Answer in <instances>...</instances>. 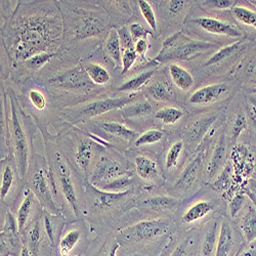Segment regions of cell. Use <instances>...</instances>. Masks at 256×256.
Segmentation results:
<instances>
[{
    "instance_id": "6da1fadb",
    "label": "cell",
    "mask_w": 256,
    "mask_h": 256,
    "mask_svg": "<svg viewBox=\"0 0 256 256\" xmlns=\"http://www.w3.org/2000/svg\"><path fill=\"white\" fill-rule=\"evenodd\" d=\"M170 222L167 220H144L119 230L115 238L120 244V250H127L134 245L154 242L169 232Z\"/></svg>"
},
{
    "instance_id": "7a4b0ae2",
    "label": "cell",
    "mask_w": 256,
    "mask_h": 256,
    "mask_svg": "<svg viewBox=\"0 0 256 256\" xmlns=\"http://www.w3.org/2000/svg\"><path fill=\"white\" fill-rule=\"evenodd\" d=\"M30 190L44 210L52 214H60V210L54 200L58 195L56 182L50 168L48 174L42 168L37 170L31 178Z\"/></svg>"
},
{
    "instance_id": "3957f363",
    "label": "cell",
    "mask_w": 256,
    "mask_h": 256,
    "mask_svg": "<svg viewBox=\"0 0 256 256\" xmlns=\"http://www.w3.org/2000/svg\"><path fill=\"white\" fill-rule=\"evenodd\" d=\"M12 144L16 159V165L20 178H25L29 166V146L27 136L20 123L14 102H12Z\"/></svg>"
},
{
    "instance_id": "277c9868",
    "label": "cell",
    "mask_w": 256,
    "mask_h": 256,
    "mask_svg": "<svg viewBox=\"0 0 256 256\" xmlns=\"http://www.w3.org/2000/svg\"><path fill=\"white\" fill-rule=\"evenodd\" d=\"M218 44L211 42H203L198 40H188L184 35H180L176 46L164 54H159L155 58L157 62H168L172 60H188L204 52L216 48Z\"/></svg>"
},
{
    "instance_id": "5b68a950",
    "label": "cell",
    "mask_w": 256,
    "mask_h": 256,
    "mask_svg": "<svg viewBox=\"0 0 256 256\" xmlns=\"http://www.w3.org/2000/svg\"><path fill=\"white\" fill-rule=\"evenodd\" d=\"M24 246L22 232L20 230L16 218L8 211L0 234V255L20 256Z\"/></svg>"
},
{
    "instance_id": "8992f818",
    "label": "cell",
    "mask_w": 256,
    "mask_h": 256,
    "mask_svg": "<svg viewBox=\"0 0 256 256\" xmlns=\"http://www.w3.org/2000/svg\"><path fill=\"white\" fill-rule=\"evenodd\" d=\"M54 160H56V174H54L52 167L50 168L52 169L56 184H60L64 198L66 199L70 208L74 212V214L78 218L80 216V207H79V201L76 194V190H75L70 168L58 152L56 153Z\"/></svg>"
},
{
    "instance_id": "52a82bcc",
    "label": "cell",
    "mask_w": 256,
    "mask_h": 256,
    "mask_svg": "<svg viewBox=\"0 0 256 256\" xmlns=\"http://www.w3.org/2000/svg\"><path fill=\"white\" fill-rule=\"evenodd\" d=\"M125 174H126L118 162L110 158L102 157L94 169L90 178V184L98 188Z\"/></svg>"
},
{
    "instance_id": "ba28073f",
    "label": "cell",
    "mask_w": 256,
    "mask_h": 256,
    "mask_svg": "<svg viewBox=\"0 0 256 256\" xmlns=\"http://www.w3.org/2000/svg\"><path fill=\"white\" fill-rule=\"evenodd\" d=\"M136 96V94H130L126 96L116 98H106L98 102H90L83 106L81 110V116H86L88 118L100 116L109 111L115 109H123L127 104H132V102Z\"/></svg>"
},
{
    "instance_id": "9c48e42d",
    "label": "cell",
    "mask_w": 256,
    "mask_h": 256,
    "mask_svg": "<svg viewBox=\"0 0 256 256\" xmlns=\"http://www.w3.org/2000/svg\"><path fill=\"white\" fill-rule=\"evenodd\" d=\"M48 81L52 85H54V86L68 90L83 88L88 86V85L92 83L85 70L81 69L80 67L75 68L73 70H69L60 75L54 76V78H50Z\"/></svg>"
},
{
    "instance_id": "30bf717a",
    "label": "cell",
    "mask_w": 256,
    "mask_h": 256,
    "mask_svg": "<svg viewBox=\"0 0 256 256\" xmlns=\"http://www.w3.org/2000/svg\"><path fill=\"white\" fill-rule=\"evenodd\" d=\"M192 23L197 24L200 28L212 34L224 35L234 38L242 37V32L236 26L214 18H198L192 20Z\"/></svg>"
},
{
    "instance_id": "8fae6325",
    "label": "cell",
    "mask_w": 256,
    "mask_h": 256,
    "mask_svg": "<svg viewBox=\"0 0 256 256\" xmlns=\"http://www.w3.org/2000/svg\"><path fill=\"white\" fill-rule=\"evenodd\" d=\"M205 156H206V150H202L184 168V170L182 172V174L180 176V178H178L174 184V188L178 190L186 192L192 188V186L194 184L200 172V169L204 162Z\"/></svg>"
},
{
    "instance_id": "7c38bea8",
    "label": "cell",
    "mask_w": 256,
    "mask_h": 256,
    "mask_svg": "<svg viewBox=\"0 0 256 256\" xmlns=\"http://www.w3.org/2000/svg\"><path fill=\"white\" fill-rule=\"evenodd\" d=\"M44 220V228L46 234L48 241L50 244L52 250L56 252L58 242L62 236L64 226H65V218L62 214H52L46 210L42 212Z\"/></svg>"
},
{
    "instance_id": "4fadbf2b",
    "label": "cell",
    "mask_w": 256,
    "mask_h": 256,
    "mask_svg": "<svg viewBox=\"0 0 256 256\" xmlns=\"http://www.w3.org/2000/svg\"><path fill=\"white\" fill-rule=\"evenodd\" d=\"M86 193L94 202V206L100 210H106L111 208L116 202L123 199L126 195L130 194V190L121 192V193H112L100 190L92 186L90 182L86 184Z\"/></svg>"
},
{
    "instance_id": "5bb4252c",
    "label": "cell",
    "mask_w": 256,
    "mask_h": 256,
    "mask_svg": "<svg viewBox=\"0 0 256 256\" xmlns=\"http://www.w3.org/2000/svg\"><path fill=\"white\" fill-rule=\"evenodd\" d=\"M228 86L224 83H216L204 86L195 92L190 98V102L193 104H208L218 102L226 94Z\"/></svg>"
},
{
    "instance_id": "9a60e30c",
    "label": "cell",
    "mask_w": 256,
    "mask_h": 256,
    "mask_svg": "<svg viewBox=\"0 0 256 256\" xmlns=\"http://www.w3.org/2000/svg\"><path fill=\"white\" fill-rule=\"evenodd\" d=\"M38 203L39 202L33 194V192L30 188L26 190L23 201L20 203L16 216L20 232H23L26 230V228L35 220L34 218H32V214Z\"/></svg>"
},
{
    "instance_id": "2e32d148",
    "label": "cell",
    "mask_w": 256,
    "mask_h": 256,
    "mask_svg": "<svg viewBox=\"0 0 256 256\" xmlns=\"http://www.w3.org/2000/svg\"><path fill=\"white\" fill-rule=\"evenodd\" d=\"M82 240V232L80 228H70L64 232L58 242L54 256H72L74 251Z\"/></svg>"
},
{
    "instance_id": "e0dca14e",
    "label": "cell",
    "mask_w": 256,
    "mask_h": 256,
    "mask_svg": "<svg viewBox=\"0 0 256 256\" xmlns=\"http://www.w3.org/2000/svg\"><path fill=\"white\" fill-rule=\"evenodd\" d=\"M234 246V232L228 220L222 222L214 256H230Z\"/></svg>"
},
{
    "instance_id": "ac0fdd59",
    "label": "cell",
    "mask_w": 256,
    "mask_h": 256,
    "mask_svg": "<svg viewBox=\"0 0 256 256\" xmlns=\"http://www.w3.org/2000/svg\"><path fill=\"white\" fill-rule=\"evenodd\" d=\"M226 155V144L224 134H222L214 148V152H213L210 162L208 164V168H207L208 178H213L218 174V172L224 164Z\"/></svg>"
},
{
    "instance_id": "d6986e66",
    "label": "cell",
    "mask_w": 256,
    "mask_h": 256,
    "mask_svg": "<svg viewBox=\"0 0 256 256\" xmlns=\"http://www.w3.org/2000/svg\"><path fill=\"white\" fill-rule=\"evenodd\" d=\"M134 164L138 176L144 180H154L159 174L158 166L151 158L142 155L136 156Z\"/></svg>"
},
{
    "instance_id": "ffe728a7",
    "label": "cell",
    "mask_w": 256,
    "mask_h": 256,
    "mask_svg": "<svg viewBox=\"0 0 256 256\" xmlns=\"http://www.w3.org/2000/svg\"><path fill=\"white\" fill-rule=\"evenodd\" d=\"M218 222H211L206 228L201 244V256H214L218 240Z\"/></svg>"
},
{
    "instance_id": "44dd1931",
    "label": "cell",
    "mask_w": 256,
    "mask_h": 256,
    "mask_svg": "<svg viewBox=\"0 0 256 256\" xmlns=\"http://www.w3.org/2000/svg\"><path fill=\"white\" fill-rule=\"evenodd\" d=\"M212 210L213 205L209 201H198L186 209L182 220L184 224H193L204 218Z\"/></svg>"
},
{
    "instance_id": "7402d4cb",
    "label": "cell",
    "mask_w": 256,
    "mask_h": 256,
    "mask_svg": "<svg viewBox=\"0 0 256 256\" xmlns=\"http://www.w3.org/2000/svg\"><path fill=\"white\" fill-rule=\"evenodd\" d=\"M170 77L172 79V82L176 84L182 90H188L194 84V78L188 73L184 68L172 64L169 67Z\"/></svg>"
},
{
    "instance_id": "603a6c76",
    "label": "cell",
    "mask_w": 256,
    "mask_h": 256,
    "mask_svg": "<svg viewBox=\"0 0 256 256\" xmlns=\"http://www.w3.org/2000/svg\"><path fill=\"white\" fill-rule=\"evenodd\" d=\"M241 230L248 243L256 240V209L253 206H248L247 211L242 218Z\"/></svg>"
},
{
    "instance_id": "cb8c5ba5",
    "label": "cell",
    "mask_w": 256,
    "mask_h": 256,
    "mask_svg": "<svg viewBox=\"0 0 256 256\" xmlns=\"http://www.w3.org/2000/svg\"><path fill=\"white\" fill-rule=\"evenodd\" d=\"M94 156L92 144L88 142H82L78 148L75 154V160L79 168L83 172H86L90 166L92 160Z\"/></svg>"
},
{
    "instance_id": "d4e9b609",
    "label": "cell",
    "mask_w": 256,
    "mask_h": 256,
    "mask_svg": "<svg viewBox=\"0 0 256 256\" xmlns=\"http://www.w3.org/2000/svg\"><path fill=\"white\" fill-rule=\"evenodd\" d=\"M246 48V44L243 40H240L238 42H234V44L228 46L224 48H222L220 50H218L216 54H213L205 64V66L209 67V66H213L216 64H218L220 62H222L224 60H226L228 58H230V56L237 54L238 52L243 50Z\"/></svg>"
},
{
    "instance_id": "484cf974",
    "label": "cell",
    "mask_w": 256,
    "mask_h": 256,
    "mask_svg": "<svg viewBox=\"0 0 256 256\" xmlns=\"http://www.w3.org/2000/svg\"><path fill=\"white\" fill-rule=\"evenodd\" d=\"M100 127L106 134H110L126 140H134L138 136L136 132H134L117 122H104L100 124Z\"/></svg>"
},
{
    "instance_id": "4316f807",
    "label": "cell",
    "mask_w": 256,
    "mask_h": 256,
    "mask_svg": "<svg viewBox=\"0 0 256 256\" xmlns=\"http://www.w3.org/2000/svg\"><path fill=\"white\" fill-rule=\"evenodd\" d=\"M106 50L108 54L114 60L115 65L119 66L122 64V54H121V44H120V39L118 35V31L116 29H111L109 33L108 40H106Z\"/></svg>"
},
{
    "instance_id": "83f0119b",
    "label": "cell",
    "mask_w": 256,
    "mask_h": 256,
    "mask_svg": "<svg viewBox=\"0 0 256 256\" xmlns=\"http://www.w3.org/2000/svg\"><path fill=\"white\" fill-rule=\"evenodd\" d=\"M153 108L151 104L148 100L138 102L134 104H130L122 109V115L125 118H138L151 114Z\"/></svg>"
},
{
    "instance_id": "f1b7e54d",
    "label": "cell",
    "mask_w": 256,
    "mask_h": 256,
    "mask_svg": "<svg viewBox=\"0 0 256 256\" xmlns=\"http://www.w3.org/2000/svg\"><path fill=\"white\" fill-rule=\"evenodd\" d=\"M90 81L96 85H106L111 79L109 72L98 64H90L84 68Z\"/></svg>"
},
{
    "instance_id": "f546056e",
    "label": "cell",
    "mask_w": 256,
    "mask_h": 256,
    "mask_svg": "<svg viewBox=\"0 0 256 256\" xmlns=\"http://www.w3.org/2000/svg\"><path fill=\"white\" fill-rule=\"evenodd\" d=\"M153 75H154V70L142 72V74L136 76L134 78L128 80L127 82L122 84L121 86L118 88V90L119 92H138L142 86H144V85L148 81H150V79L152 78Z\"/></svg>"
},
{
    "instance_id": "4dcf8cb0",
    "label": "cell",
    "mask_w": 256,
    "mask_h": 256,
    "mask_svg": "<svg viewBox=\"0 0 256 256\" xmlns=\"http://www.w3.org/2000/svg\"><path fill=\"white\" fill-rule=\"evenodd\" d=\"M180 200L174 197H167V196H156L146 199L142 202V205L148 207L151 209H174L178 206Z\"/></svg>"
},
{
    "instance_id": "1f68e13d",
    "label": "cell",
    "mask_w": 256,
    "mask_h": 256,
    "mask_svg": "<svg viewBox=\"0 0 256 256\" xmlns=\"http://www.w3.org/2000/svg\"><path fill=\"white\" fill-rule=\"evenodd\" d=\"M132 182H134V180L132 178V176L125 174L98 186V188L106 192H112V193H121V192L130 190L128 188L132 186Z\"/></svg>"
},
{
    "instance_id": "d6a6232c",
    "label": "cell",
    "mask_w": 256,
    "mask_h": 256,
    "mask_svg": "<svg viewBox=\"0 0 256 256\" xmlns=\"http://www.w3.org/2000/svg\"><path fill=\"white\" fill-rule=\"evenodd\" d=\"M14 184V172L10 164H6L2 170V186H0V198L4 201Z\"/></svg>"
},
{
    "instance_id": "836d02e7",
    "label": "cell",
    "mask_w": 256,
    "mask_h": 256,
    "mask_svg": "<svg viewBox=\"0 0 256 256\" xmlns=\"http://www.w3.org/2000/svg\"><path fill=\"white\" fill-rule=\"evenodd\" d=\"M232 14L237 20L246 26L256 29V12L244 6H234Z\"/></svg>"
},
{
    "instance_id": "e575fe53",
    "label": "cell",
    "mask_w": 256,
    "mask_h": 256,
    "mask_svg": "<svg viewBox=\"0 0 256 256\" xmlns=\"http://www.w3.org/2000/svg\"><path fill=\"white\" fill-rule=\"evenodd\" d=\"M182 116L184 113L180 109L172 108V106L163 108L155 114V117L161 120L164 124H176L182 118Z\"/></svg>"
},
{
    "instance_id": "d590c367",
    "label": "cell",
    "mask_w": 256,
    "mask_h": 256,
    "mask_svg": "<svg viewBox=\"0 0 256 256\" xmlns=\"http://www.w3.org/2000/svg\"><path fill=\"white\" fill-rule=\"evenodd\" d=\"M148 94H150V96L153 100H159V102L167 100L172 98V90H170V88H168L166 84L161 82L152 84L151 86L148 88Z\"/></svg>"
},
{
    "instance_id": "8d00e7d4",
    "label": "cell",
    "mask_w": 256,
    "mask_h": 256,
    "mask_svg": "<svg viewBox=\"0 0 256 256\" xmlns=\"http://www.w3.org/2000/svg\"><path fill=\"white\" fill-rule=\"evenodd\" d=\"M182 151H184V142L182 140H178L170 146L168 153L166 155V161H165L167 169H172L176 167Z\"/></svg>"
},
{
    "instance_id": "74e56055",
    "label": "cell",
    "mask_w": 256,
    "mask_h": 256,
    "mask_svg": "<svg viewBox=\"0 0 256 256\" xmlns=\"http://www.w3.org/2000/svg\"><path fill=\"white\" fill-rule=\"evenodd\" d=\"M138 2L140 12L144 18L146 20V22L154 32H157V20H156V16L152 6L148 2H146V0H140V2Z\"/></svg>"
},
{
    "instance_id": "f35d334b",
    "label": "cell",
    "mask_w": 256,
    "mask_h": 256,
    "mask_svg": "<svg viewBox=\"0 0 256 256\" xmlns=\"http://www.w3.org/2000/svg\"><path fill=\"white\" fill-rule=\"evenodd\" d=\"M163 132L159 130H148L144 132L142 136H140L136 140H134V146H142L146 144H153L158 142H160L163 138Z\"/></svg>"
},
{
    "instance_id": "ab89813d",
    "label": "cell",
    "mask_w": 256,
    "mask_h": 256,
    "mask_svg": "<svg viewBox=\"0 0 256 256\" xmlns=\"http://www.w3.org/2000/svg\"><path fill=\"white\" fill-rule=\"evenodd\" d=\"M54 56V54H50V52H41V54H37L33 56H31L30 58H28L26 60V66L29 69L32 70H37L44 67L46 64H48L52 58Z\"/></svg>"
},
{
    "instance_id": "60d3db41",
    "label": "cell",
    "mask_w": 256,
    "mask_h": 256,
    "mask_svg": "<svg viewBox=\"0 0 256 256\" xmlns=\"http://www.w3.org/2000/svg\"><path fill=\"white\" fill-rule=\"evenodd\" d=\"M120 250V244L116 238L110 239L100 249L96 256H119L118 252Z\"/></svg>"
},
{
    "instance_id": "b9f144b4",
    "label": "cell",
    "mask_w": 256,
    "mask_h": 256,
    "mask_svg": "<svg viewBox=\"0 0 256 256\" xmlns=\"http://www.w3.org/2000/svg\"><path fill=\"white\" fill-rule=\"evenodd\" d=\"M119 39H120V44H121V50H134V38L130 32V29L127 27H122L117 30Z\"/></svg>"
},
{
    "instance_id": "7bdbcfd3",
    "label": "cell",
    "mask_w": 256,
    "mask_h": 256,
    "mask_svg": "<svg viewBox=\"0 0 256 256\" xmlns=\"http://www.w3.org/2000/svg\"><path fill=\"white\" fill-rule=\"evenodd\" d=\"M246 127H247V119L244 114L239 113L236 116V119H234V125L232 128V140L234 142L238 140V138L240 136L242 132L244 130H246Z\"/></svg>"
},
{
    "instance_id": "ee69618b",
    "label": "cell",
    "mask_w": 256,
    "mask_h": 256,
    "mask_svg": "<svg viewBox=\"0 0 256 256\" xmlns=\"http://www.w3.org/2000/svg\"><path fill=\"white\" fill-rule=\"evenodd\" d=\"M138 54L134 50H127L122 54V74H125L130 70L134 64L136 62Z\"/></svg>"
},
{
    "instance_id": "f6af8a7d",
    "label": "cell",
    "mask_w": 256,
    "mask_h": 256,
    "mask_svg": "<svg viewBox=\"0 0 256 256\" xmlns=\"http://www.w3.org/2000/svg\"><path fill=\"white\" fill-rule=\"evenodd\" d=\"M29 98H30V102H32L33 106L35 109L39 110V111H42L46 109V96L42 94L41 92H38V90H31L29 92Z\"/></svg>"
},
{
    "instance_id": "bcb514c9",
    "label": "cell",
    "mask_w": 256,
    "mask_h": 256,
    "mask_svg": "<svg viewBox=\"0 0 256 256\" xmlns=\"http://www.w3.org/2000/svg\"><path fill=\"white\" fill-rule=\"evenodd\" d=\"M190 239L186 238L180 241L176 248H174L172 252L170 253L169 256H188L190 250Z\"/></svg>"
},
{
    "instance_id": "7dc6e473",
    "label": "cell",
    "mask_w": 256,
    "mask_h": 256,
    "mask_svg": "<svg viewBox=\"0 0 256 256\" xmlns=\"http://www.w3.org/2000/svg\"><path fill=\"white\" fill-rule=\"evenodd\" d=\"M130 32L134 40H136V42L138 40H140V39H146V37L148 35V31L146 30L140 24H138V23L130 25Z\"/></svg>"
},
{
    "instance_id": "c3c4849f",
    "label": "cell",
    "mask_w": 256,
    "mask_h": 256,
    "mask_svg": "<svg viewBox=\"0 0 256 256\" xmlns=\"http://www.w3.org/2000/svg\"><path fill=\"white\" fill-rule=\"evenodd\" d=\"M230 166H228L224 170V172L222 174V176L218 178L214 186H213V188L218 190V192H222L230 184Z\"/></svg>"
},
{
    "instance_id": "681fc988",
    "label": "cell",
    "mask_w": 256,
    "mask_h": 256,
    "mask_svg": "<svg viewBox=\"0 0 256 256\" xmlns=\"http://www.w3.org/2000/svg\"><path fill=\"white\" fill-rule=\"evenodd\" d=\"M244 200H245V197L243 194H237L236 196H234L230 202V214L232 216H236L237 213L240 211L241 207L243 206L244 204Z\"/></svg>"
},
{
    "instance_id": "f907efd6",
    "label": "cell",
    "mask_w": 256,
    "mask_h": 256,
    "mask_svg": "<svg viewBox=\"0 0 256 256\" xmlns=\"http://www.w3.org/2000/svg\"><path fill=\"white\" fill-rule=\"evenodd\" d=\"M206 4L216 8L218 10H226L230 8H232L236 4V2H232V0H209V2H205Z\"/></svg>"
},
{
    "instance_id": "816d5d0a",
    "label": "cell",
    "mask_w": 256,
    "mask_h": 256,
    "mask_svg": "<svg viewBox=\"0 0 256 256\" xmlns=\"http://www.w3.org/2000/svg\"><path fill=\"white\" fill-rule=\"evenodd\" d=\"M148 50V44L146 39L138 40L134 44V50L138 56H140L144 60H146V54Z\"/></svg>"
},
{
    "instance_id": "f5cc1de1",
    "label": "cell",
    "mask_w": 256,
    "mask_h": 256,
    "mask_svg": "<svg viewBox=\"0 0 256 256\" xmlns=\"http://www.w3.org/2000/svg\"><path fill=\"white\" fill-rule=\"evenodd\" d=\"M184 6V2H182V0H172V2H169V12L172 14H178Z\"/></svg>"
},
{
    "instance_id": "db71d44e",
    "label": "cell",
    "mask_w": 256,
    "mask_h": 256,
    "mask_svg": "<svg viewBox=\"0 0 256 256\" xmlns=\"http://www.w3.org/2000/svg\"><path fill=\"white\" fill-rule=\"evenodd\" d=\"M239 256H256V246L251 245L249 248L241 252Z\"/></svg>"
},
{
    "instance_id": "11a10c76",
    "label": "cell",
    "mask_w": 256,
    "mask_h": 256,
    "mask_svg": "<svg viewBox=\"0 0 256 256\" xmlns=\"http://www.w3.org/2000/svg\"><path fill=\"white\" fill-rule=\"evenodd\" d=\"M249 116H250V119H251V121H252V123L255 127V130H256V109L254 108V106H251V108H250Z\"/></svg>"
},
{
    "instance_id": "9f6ffc18",
    "label": "cell",
    "mask_w": 256,
    "mask_h": 256,
    "mask_svg": "<svg viewBox=\"0 0 256 256\" xmlns=\"http://www.w3.org/2000/svg\"><path fill=\"white\" fill-rule=\"evenodd\" d=\"M20 256H32L30 250L24 245L23 246V249H22V252H20Z\"/></svg>"
},
{
    "instance_id": "6f0895ef",
    "label": "cell",
    "mask_w": 256,
    "mask_h": 256,
    "mask_svg": "<svg viewBox=\"0 0 256 256\" xmlns=\"http://www.w3.org/2000/svg\"><path fill=\"white\" fill-rule=\"evenodd\" d=\"M249 98H250V102H252L253 106H254V108L256 109V94H252V96H249Z\"/></svg>"
},
{
    "instance_id": "680465c9",
    "label": "cell",
    "mask_w": 256,
    "mask_h": 256,
    "mask_svg": "<svg viewBox=\"0 0 256 256\" xmlns=\"http://www.w3.org/2000/svg\"><path fill=\"white\" fill-rule=\"evenodd\" d=\"M250 4H252V6H254L255 8H256V2L255 0H250V2H248Z\"/></svg>"
},
{
    "instance_id": "91938a15",
    "label": "cell",
    "mask_w": 256,
    "mask_h": 256,
    "mask_svg": "<svg viewBox=\"0 0 256 256\" xmlns=\"http://www.w3.org/2000/svg\"><path fill=\"white\" fill-rule=\"evenodd\" d=\"M72 256H82V255H80V254H74V255H72Z\"/></svg>"
}]
</instances>
